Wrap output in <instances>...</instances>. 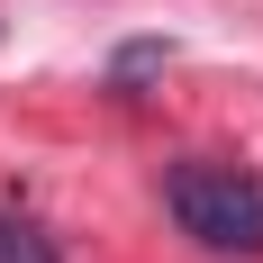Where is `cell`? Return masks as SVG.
<instances>
[{
	"mask_svg": "<svg viewBox=\"0 0 263 263\" xmlns=\"http://www.w3.org/2000/svg\"><path fill=\"white\" fill-rule=\"evenodd\" d=\"M0 263H54V236H36L27 218H0Z\"/></svg>",
	"mask_w": 263,
	"mask_h": 263,
	"instance_id": "7a4b0ae2",
	"label": "cell"
},
{
	"mask_svg": "<svg viewBox=\"0 0 263 263\" xmlns=\"http://www.w3.org/2000/svg\"><path fill=\"white\" fill-rule=\"evenodd\" d=\"M163 200L200 245L218 254H263V182L236 163H173L163 173Z\"/></svg>",
	"mask_w": 263,
	"mask_h": 263,
	"instance_id": "6da1fadb",
	"label": "cell"
}]
</instances>
